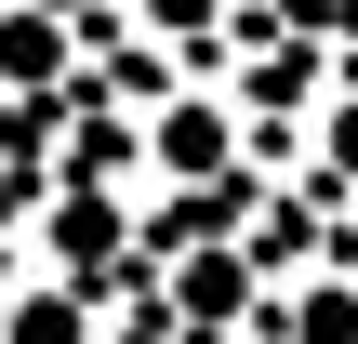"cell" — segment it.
<instances>
[{
  "instance_id": "6da1fadb",
  "label": "cell",
  "mask_w": 358,
  "mask_h": 344,
  "mask_svg": "<svg viewBox=\"0 0 358 344\" xmlns=\"http://www.w3.org/2000/svg\"><path fill=\"white\" fill-rule=\"evenodd\" d=\"M226 146H252L239 106H173V119L146 133V172H226Z\"/></svg>"
},
{
  "instance_id": "7a4b0ae2",
  "label": "cell",
  "mask_w": 358,
  "mask_h": 344,
  "mask_svg": "<svg viewBox=\"0 0 358 344\" xmlns=\"http://www.w3.org/2000/svg\"><path fill=\"white\" fill-rule=\"evenodd\" d=\"M53 239H66V265H106V252H120V212H106V199H66Z\"/></svg>"
},
{
  "instance_id": "3957f363",
  "label": "cell",
  "mask_w": 358,
  "mask_h": 344,
  "mask_svg": "<svg viewBox=\"0 0 358 344\" xmlns=\"http://www.w3.org/2000/svg\"><path fill=\"white\" fill-rule=\"evenodd\" d=\"M13 344H80V305H27V318H13Z\"/></svg>"
},
{
  "instance_id": "277c9868",
  "label": "cell",
  "mask_w": 358,
  "mask_h": 344,
  "mask_svg": "<svg viewBox=\"0 0 358 344\" xmlns=\"http://www.w3.org/2000/svg\"><path fill=\"white\" fill-rule=\"evenodd\" d=\"M146 13H159V27H213V0H146Z\"/></svg>"
},
{
  "instance_id": "5b68a950",
  "label": "cell",
  "mask_w": 358,
  "mask_h": 344,
  "mask_svg": "<svg viewBox=\"0 0 358 344\" xmlns=\"http://www.w3.org/2000/svg\"><path fill=\"white\" fill-rule=\"evenodd\" d=\"M332 146H345V172H358V106H345V119H332Z\"/></svg>"
}]
</instances>
